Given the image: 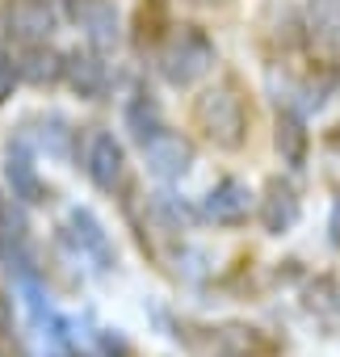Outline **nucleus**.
I'll return each instance as SVG.
<instances>
[{"label": "nucleus", "mask_w": 340, "mask_h": 357, "mask_svg": "<svg viewBox=\"0 0 340 357\" xmlns=\"http://www.w3.org/2000/svg\"><path fill=\"white\" fill-rule=\"evenodd\" d=\"M210 63H215V47L202 30H181L160 51V72L173 84H194L202 72H210Z\"/></svg>", "instance_id": "nucleus-1"}, {"label": "nucleus", "mask_w": 340, "mask_h": 357, "mask_svg": "<svg viewBox=\"0 0 340 357\" xmlns=\"http://www.w3.org/2000/svg\"><path fill=\"white\" fill-rule=\"evenodd\" d=\"M5 38L9 43H22V47H42L55 30V9L47 0H17L9 9V22H5Z\"/></svg>", "instance_id": "nucleus-2"}, {"label": "nucleus", "mask_w": 340, "mask_h": 357, "mask_svg": "<svg viewBox=\"0 0 340 357\" xmlns=\"http://www.w3.org/2000/svg\"><path fill=\"white\" fill-rule=\"evenodd\" d=\"M68 13L97 51H109L118 43V9L109 0H68Z\"/></svg>", "instance_id": "nucleus-3"}, {"label": "nucleus", "mask_w": 340, "mask_h": 357, "mask_svg": "<svg viewBox=\"0 0 340 357\" xmlns=\"http://www.w3.org/2000/svg\"><path fill=\"white\" fill-rule=\"evenodd\" d=\"M202 122L210 126V135L219 143H240L244 114H240V101L231 93H206L202 97Z\"/></svg>", "instance_id": "nucleus-4"}, {"label": "nucleus", "mask_w": 340, "mask_h": 357, "mask_svg": "<svg viewBox=\"0 0 340 357\" xmlns=\"http://www.w3.org/2000/svg\"><path fill=\"white\" fill-rule=\"evenodd\" d=\"M143 147H147V160H151V168H155L160 176H181V172L194 164V147H190L181 135H164V130H155Z\"/></svg>", "instance_id": "nucleus-5"}, {"label": "nucleus", "mask_w": 340, "mask_h": 357, "mask_svg": "<svg viewBox=\"0 0 340 357\" xmlns=\"http://www.w3.org/2000/svg\"><path fill=\"white\" fill-rule=\"evenodd\" d=\"M63 76L72 80V89L80 93V97H101L105 93V63L93 55V51H72L68 59H63Z\"/></svg>", "instance_id": "nucleus-6"}, {"label": "nucleus", "mask_w": 340, "mask_h": 357, "mask_svg": "<svg viewBox=\"0 0 340 357\" xmlns=\"http://www.w3.org/2000/svg\"><path fill=\"white\" fill-rule=\"evenodd\" d=\"M88 176L101 190H114L122 181V147L114 143V135H97L88 147Z\"/></svg>", "instance_id": "nucleus-7"}, {"label": "nucleus", "mask_w": 340, "mask_h": 357, "mask_svg": "<svg viewBox=\"0 0 340 357\" xmlns=\"http://www.w3.org/2000/svg\"><path fill=\"white\" fill-rule=\"evenodd\" d=\"M5 172H9V185H13V198H26V202H38L42 198V181L34 172V160L26 151V143L17 139L5 155Z\"/></svg>", "instance_id": "nucleus-8"}, {"label": "nucleus", "mask_w": 340, "mask_h": 357, "mask_svg": "<svg viewBox=\"0 0 340 357\" xmlns=\"http://www.w3.org/2000/svg\"><path fill=\"white\" fill-rule=\"evenodd\" d=\"M17 76L30 80V84H51V80L63 76V55H55L47 43L42 47H26L17 55Z\"/></svg>", "instance_id": "nucleus-9"}, {"label": "nucleus", "mask_w": 340, "mask_h": 357, "mask_svg": "<svg viewBox=\"0 0 340 357\" xmlns=\"http://www.w3.org/2000/svg\"><path fill=\"white\" fill-rule=\"evenodd\" d=\"M307 22H311V38H319L323 47H336L340 43V0H311Z\"/></svg>", "instance_id": "nucleus-10"}, {"label": "nucleus", "mask_w": 340, "mask_h": 357, "mask_svg": "<svg viewBox=\"0 0 340 357\" xmlns=\"http://www.w3.org/2000/svg\"><path fill=\"white\" fill-rule=\"evenodd\" d=\"M210 215L215 219H240L244 211H248V190L244 185H235V181H223L215 194H210Z\"/></svg>", "instance_id": "nucleus-11"}, {"label": "nucleus", "mask_w": 340, "mask_h": 357, "mask_svg": "<svg viewBox=\"0 0 340 357\" xmlns=\"http://www.w3.org/2000/svg\"><path fill=\"white\" fill-rule=\"evenodd\" d=\"M38 147H47L51 155H63V151H68V126H63V118L42 122V130H38Z\"/></svg>", "instance_id": "nucleus-12"}, {"label": "nucleus", "mask_w": 340, "mask_h": 357, "mask_svg": "<svg viewBox=\"0 0 340 357\" xmlns=\"http://www.w3.org/2000/svg\"><path fill=\"white\" fill-rule=\"evenodd\" d=\"M0 357H5V349H0Z\"/></svg>", "instance_id": "nucleus-13"}, {"label": "nucleus", "mask_w": 340, "mask_h": 357, "mask_svg": "<svg viewBox=\"0 0 340 357\" xmlns=\"http://www.w3.org/2000/svg\"><path fill=\"white\" fill-rule=\"evenodd\" d=\"M0 215H5V211H0Z\"/></svg>", "instance_id": "nucleus-14"}]
</instances>
